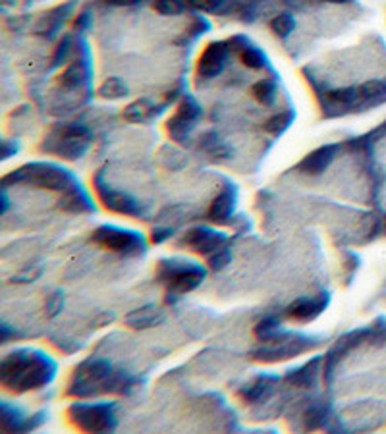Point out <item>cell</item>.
<instances>
[{"mask_svg":"<svg viewBox=\"0 0 386 434\" xmlns=\"http://www.w3.org/2000/svg\"><path fill=\"white\" fill-rule=\"evenodd\" d=\"M10 184H31L35 187H45V189L62 191V194L80 186L78 178L70 170L58 166V164H51V162H31V164L18 168L16 172L8 174L4 178V186H10Z\"/></svg>","mask_w":386,"mask_h":434,"instance_id":"cell-4","label":"cell"},{"mask_svg":"<svg viewBox=\"0 0 386 434\" xmlns=\"http://www.w3.org/2000/svg\"><path fill=\"white\" fill-rule=\"evenodd\" d=\"M254 332L261 342L273 340L274 336L282 332V330H280V319H276V317H265V319H261V321L255 324Z\"/></svg>","mask_w":386,"mask_h":434,"instance_id":"cell-29","label":"cell"},{"mask_svg":"<svg viewBox=\"0 0 386 434\" xmlns=\"http://www.w3.org/2000/svg\"><path fill=\"white\" fill-rule=\"evenodd\" d=\"M110 6H137L143 0H105Z\"/></svg>","mask_w":386,"mask_h":434,"instance_id":"cell-39","label":"cell"},{"mask_svg":"<svg viewBox=\"0 0 386 434\" xmlns=\"http://www.w3.org/2000/svg\"><path fill=\"white\" fill-rule=\"evenodd\" d=\"M174 235V230L168 226H157L153 228V232H151V241L153 243H165L167 240H170Z\"/></svg>","mask_w":386,"mask_h":434,"instance_id":"cell-38","label":"cell"},{"mask_svg":"<svg viewBox=\"0 0 386 434\" xmlns=\"http://www.w3.org/2000/svg\"><path fill=\"white\" fill-rule=\"evenodd\" d=\"M64 307V295L62 292H54L47 300V317H56Z\"/></svg>","mask_w":386,"mask_h":434,"instance_id":"cell-37","label":"cell"},{"mask_svg":"<svg viewBox=\"0 0 386 434\" xmlns=\"http://www.w3.org/2000/svg\"><path fill=\"white\" fill-rule=\"evenodd\" d=\"M73 6H75V0L68 2V4H62V6H56L54 10L45 14V16L37 21L35 33L43 35V37H47V39H54L56 33H58V29H61V27L64 26V21L68 20V16L72 14Z\"/></svg>","mask_w":386,"mask_h":434,"instance_id":"cell-17","label":"cell"},{"mask_svg":"<svg viewBox=\"0 0 386 434\" xmlns=\"http://www.w3.org/2000/svg\"><path fill=\"white\" fill-rule=\"evenodd\" d=\"M326 417H328V408H326V406H323V403H313V406H309V409L306 411V417H303L306 428L325 427Z\"/></svg>","mask_w":386,"mask_h":434,"instance_id":"cell-32","label":"cell"},{"mask_svg":"<svg viewBox=\"0 0 386 434\" xmlns=\"http://www.w3.org/2000/svg\"><path fill=\"white\" fill-rule=\"evenodd\" d=\"M99 95L103 99H122L127 95V85L120 78H108V80L103 81V85L99 87Z\"/></svg>","mask_w":386,"mask_h":434,"instance_id":"cell-27","label":"cell"},{"mask_svg":"<svg viewBox=\"0 0 386 434\" xmlns=\"http://www.w3.org/2000/svg\"><path fill=\"white\" fill-rule=\"evenodd\" d=\"M157 278L167 284V303H174L197 290L207 278V270L189 259H162L157 265Z\"/></svg>","mask_w":386,"mask_h":434,"instance_id":"cell-3","label":"cell"},{"mask_svg":"<svg viewBox=\"0 0 386 434\" xmlns=\"http://www.w3.org/2000/svg\"><path fill=\"white\" fill-rule=\"evenodd\" d=\"M278 376L274 374H259L254 381L247 382L238 390V396L244 403L255 406V403H265L268 398H273L276 392V384H278Z\"/></svg>","mask_w":386,"mask_h":434,"instance_id":"cell-12","label":"cell"},{"mask_svg":"<svg viewBox=\"0 0 386 434\" xmlns=\"http://www.w3.org/2000/svg\"><path fill=\"white\" fill-rule=\"evenodd\" d=\"M93 135L81 124H61L54 127L48 137L43 141L41 149L47 153H54L66 159V161H78L91 147Z\"/></svg>","mask_w":386,"mask_h":434,"instance_id":"cell-5","label":"cell"},{"mask_svg":"<svg viewBox=\"0 0 386 434\" xmlns=\"http://www.w3.org/2000/svg\"><path fill=\"white\" fill-rule=\"evenodd\" d=\"M27 415H24L20 408L10 406L8 401H2V417H0V427L4 433H20L21 425L26 421Z\"/></svg>","mask_w":386,"mask_h":434,"instance_id":"cell-23","label":"cell"},{"mask_svg":"<svg viewBox=\"0 0 386 434\" xmlns=\"http://www.w3.org/2000/svg\"><path fill=\"white\" fill-rule=\"evenodd\" d=\"M70 51H72V39H70V37H64V39L61 41V45H58L56 51H54L53 66H61V64H64V62L68 60V56H70Z\"/></svg>","mask_w":386,"mask_h":434,"instance_id":"cell-36","label":"cell"},{"mask_svg":"<svg viewBox=\"0 0 386 434\" xmlns=\"http://www.w3.org/2000/svg\"><path fill=\"white\" fill-rule=\"evenodd\" d=\"M271 29L273 33L278 37V39H286L292 35V31L296 29V20H293L292 14H278L273 21H271Z\"/></svg>","mask_w":386,"mask_h":434,"instance_id":"cell-31","label":"cell"},{"mask_svg":"<svg viewBox=\"0 0 386 434\" xmlns=\"http://www.w3.org/2000/svg\"><path fill=\"white\" fill-rule=\"evenodd\" d=\"M187 4L197 12L217 14L226 6V0H187Z\"/></svg>","mask_w":386,"mask_h":434,"instance_id":"cell-34","label":"cell"},{"mask_svg":"<svg viewBox=\"0 0 386 434\" xmlns=\"http://www.w3.org/2000/svg\"><path fill=\"white\" fill-rule=\"evenodd\" d=\"M254 97L259 100L261 105L271 107L274 100H276V83L273 80H261L254 85Z\"/></svg>","mask_w":386,"mask_h":434,"instance_id":"cell-28","label":"cell"},{"mask_svg":"<svg viewBox=\"0 0 386 434\" xmlns=\"http://www.w3.org/2000/svg\"><path fill=\"white\" fill-rule=\"evenodd\" d=\"M338 151L340 145H336V143L315 149L313 153H309L307 157L301 159V162L298 164V170H300L301 174H307V176H319V174L325 172L326 168L333 164Z\"/></svg>","mask_w":386,"mask_h":434,"instance_id":"cell-14","label":"cell"},{"mask_svg":"<svg viewBox=\"0 0 386 434\" xmlns=\"http://www.w3.org/2000/svg\"><path fill=\"white\" fill-rule=\"evenodd\" d=\"M91 240L100 248L110 249L114 253L126 255V257H137V255H143L147 251L145 235L135 232V230L113 226V224L97 228L91 235Z\"/></svg>","mask_w":386,"mask_h":434,"instance_id":"cell-8","label":"cell"},{"mask_svg":"<svg viewBox=\"0 0 386 434\" xmlns=\"http://www.w3.org/2000/svg\"><path fill=\"white\" fill-rule=\"evenodd\" d=\"M326 2H333V4H346V2H352V0H326Z\"/></svg>","mask_w":386,"mask_h":434,"instance_id":"cell-42","label":"cell"},{"mask_svg":"<svg viewBox=\"0 0 386 434\" xmlns=\"http://www.w3.org/2000/svg\"><path fill=\"white\" fill-rule=\"evenodd\" d=\"M320 363H323L320 357H313L309 363L301 365V367L290 369L284 379H286L288 384H292V386H298V388L315 386V382L319 379V373L323 371V369H320Z\"/></svg>","mask_w":386,"mask_h":434,"instance_id":"cell-19","label":"cell"},{"mask_svg":"<svg viewBox=\"0 0 386 434\" xmlns=\"http://www.w3.org/2000/svg\"><path fill=\"white\" fill-rule=\"evenodd\" d=\"M12 151L16 153L18 151V145H14V147H10V143H4V151H2V154H4V159H8V157H12Z\"/></svg>","mask_w":386,"mask_h":434,"instance_id":"cell-41","label":"cell"},{"mask_svg":"<svg viewBox=\"0 0 386 434\" xmlns=\"http://www.w3.org/2000/svg\"><path fill=\"white\" fill-rule=\"evenodd\" d=\"M319 344V340L303 334H286L280 332L273 340L263 342V346L251 351V357L259 363H280V361L292 359L298 355L311 351Z\"/></svg>","mask_w":386,"mask_h":434,"instance_id":"cell-7","label":"cell"},{"mask_svg":"<svg viewBox=\"0 0 386 434\" xmlns=\"http://www.w3.org/2000/svg\"><path fill=\"white\" fill-rule=\"evenodd\" d=\"M68 419L83 433H113L118 425L113 401H75L68 408Z\"/></svg>","mask_w":386,"mask_h":434,"instance_id":"cell-6","label":"cell"},{"mask_svg":"<svg viewBox=\"0 0 386 434\" xmlns=\"http://www.w3.org/2000/svg\"><path fill=\"white\" fill-rule=\"evenodd\" d=\"M87 23H89V14H80L78 20H75V29H83V27H87Z\"/></svg>","mask_w":386,"mask_h":434,"instance_id":"cell-40","label":"cell"},{"mask_svg":"<svg viewBox=\"0 0 386 434\" xmlns=\"http://www.w3.org/2000/svg\"><path fill=\"white\" fill-rule=\"evenodd\" d=\"M230 56V47L224 41H213L205 47L197 60V75L203 80H214L217 75L222 74L226 68V60Z\"/></svg>","mask_w":386,"mask_h":434,"instance_id":"cell-11","label":"cell"},{"mask_svg":"<svg viewBox=\"0 0 386 434\" xmlns=\"http://www.w3.org/2000/svg\"><path fill=\"white\" fill-rule=\"evenodd\" d=\"M293 118H296V112H293V110H284V112L274 114L273 118H268V120L265 122V132L274 135V137H278V135L286 132L288 127L292 126Z\"/></svg>","mask_w":386,"mask_h":434,"instance_id":"cell-26","label":"cell"},{"mask_svg":"<svg viewBox=\"0 0 386 434\" xmlns=\"http://www.w3.org/2000/svg\"><path fill=\"white\" fill-rule=\"evenodd\" d=\"M61 207L64 211H70V213H93L95 211L93 201L80 186L73 187V189L64 194Z\"/></svg>","mask_w":386,"mask_h":434,"instance_id":"cell-20","label":"cell"},{"mask_svg":"<svg viewBox=\"0 0 386 434\" xmlns=\"http://www.w3.org/2000/svg\"><path fill=\"white\" fill-rule=\"evenodd\" d=\"M230 259H232V253H230V249L224 245V248H220L219 251H214L211 257H207V265H209L211 270H222V268L230 263Z\"/></svg>","mask_w":386,"mask_h":434,"instance_id":"cell-35","label":"cell"},{"mask_svg":"<svg viewBox=\"0 0 386 434\" xmlns=\"http://www.w3.org/2000/svg\"><path fill=\"white\" fill-rule=\"evenodd\" d=\"M58 371L56 361L39 349H16L0 363V381L2 386L26 394L48 386L54 381Z\"/></svg>","mask_w":386,"mask_h":434,"instance_id":"cell-1","label":"cell"},{"mask_svg":"<svg viewBox=\"0 0 386 434\" xmlns=\"http://www.w3.org/2000/svg\"><path fill=\"white\" fill-rule=\"evenodd\" d=\"M165 321V313L162 309L157 305H145V307L133 309L132 313L124 317V324L133 330H145V328H153Z\"/></svg>","mask_w":386,"mask_h":434,"instance_id":"cell-18","label":"cell"},{"mask_svg":"<svg viewBox=\"0 0 386 434\" xmlns=\"http://www.w3.org/2000/svg\"><path fill=\"white\" fill-rule=\"evenodd\" d=\"M199 145L201 149H203L207 154H211L213 159H228V157H230V147H228L226 143L220 139L214 132H207V134L201 137Z\"/></svg>","mask_w":386,"mask_h":434,"instance_id":"cell-24","label":"cell"},{"mask_svg":"<svg viewBox=\"0 0 386 434\" xmlns=\"http://www.w3.org/2000/svg\"><path fill=\"white\" fill-rule=\"evenodd\" d=\"M385 222H386V218H385Z\"/></svg>","mask_w":386,"mask_h":434,"instance_id":"cell-43","label":"cell"},{"mask_svg":"<svg viewBox=\"0 0 386 434\" xmlns=\"http://www.w3.org/2000/svg\"><path fill=\"white\" fill-rule=\"evenodd\" d=\"M241 62H244V66H247L249 70H263V68L266 66V56L261 53L257 47L246 43V45L241 47Z\"/></svg>","mask_w":386,"mask_h":434,"instance_id":"cell-30","label":"cell"},{"mask_svg":"<svg viewBox=\"0 0 386 434\" xmlns=\"http://www.w3.org/2000/svg\"><path fill=\"white\" fill-rule=\"evenodd\" d=\"M328 303H330V294L328 292H320L315 297H301V300H296L293 303H290L288 317L300 322L315 321L319 314L325 313Z\"/></svg>","mask_w":386,"mask_h":434,"instance_id":"cell-13","label":"cell"},{"mask_svg":"<svg viewBox=\"0 0 386 434\" xmlns=\"http://www.w3.org/2000/svg\"><path fill=\"white\" fill-rule=\"evenodd\" d=\"M193 127H195V120H189L184 114L174 112L167 120V132L170 135V139L176 143H187L189 135H192Z\"/></svg>","mask_w":386,"mask_h":434,"instance_id":"cell-21","label":"cell"},{"mask_svg":"<svg viewBox=\"0 0 386 434\" xmlns=\"http://www.w3.org/2000/svg\"><path fill=\"white\" fill-rule=\"evenodd\" d=\"M135 384L137 381L133 376L126 371L114 369L107 359L89 357L75 367L66 392L72 398L83 400L103 394H127Z\"/></svg>","mask_w":386,"mask_h":434,"instance_id":"cell-2","label":"cell"},{"mask_svg":"<svg viewBox=\"0 0 386 434\" xmlns=\"http://www.w3.org/2000/svg\"><path fill=\"white\" fill-rule=\"evenodd\" d=\"M365 336H367V330H355V332H350V334L342 336V338L328 349V354H326L325 359H323V373H325L326 381H330V376H333L334 373V367L338 365V361L342 359L353 346H358Z\"/></svg>","mask_w":386,"mask_h":434,"instance_id":"cell-15","label":"cell"},{"mask_svg":"<svg viewBox=\"0 0 386 434\" xmlns=\"http://www.w3.org/2000/svg\"><path fill=\"white\" fill-rule=\"evenodd\" d=\"M236 201H238V191L236 187L228 186L220 191L209 207V218L214 224H230L236 211Z\"/></svg>","mask_w":386,"mask_h":434,"instance_id":"cell-16","label":"cell"},{"mask_svg":"<svg viewBox=\"0 0 386 434\" xmlns=\"http://www.w3.org/2000/svg\"><path fill=\"white\" fill-rule=\"evenodd\" d=\"M226 241L228 235L224 232H219L211 226H193L182 235L180 245H186L201 257H211L214 251L224 248Z\"/></svg>","mask_w":386,"mask_h":434,"instance_id":"cell-10","label":"cell"},{"mask_svg":"<svg viewBox=\"0 0 386 434\" xmlns=\"http://www.w3.org/2000/svg\"><path fill=\"white\" fill-rule=\"evenodd\" d=\"M153 114L155 107L145 99L135 100V102H132V105H127V107L124 108V118H126L127 122H132V124H140V122L149 120Z\"/></svg>","mask_w":386,"mask_h":434,"instance_id":"cell-25","label":"cell"},{"mask_svg":"<svg viewBox=\"0 0 386 434\" xmlns=\"http://www.w3.org/2000/svg\"><path fill=\"white\" fill-rule=\"evenodd\" d=\"M93 184H95V191L99 195L100 203H103V207L105 208L113 211V213L126 214V216H135V218H140L141 214H143V208H141L140 201L135 199V197H132V195L124 194V191H116V189H113L107 181L103 180V174L100 172L95 176Z\"/></svg>","mask_w":386,"mask_h":434,"instance_id":"cell-9","label":"cell"},{"mask_svg":"<svg viewBox=\"0 0 386 434\" xmlns=\"http://www.w3.org/2000/svg\"><path fill=\"white\" fill-rule=\"evenodd\" d=\"M87 80V66L85 62L81 60H75L72 62L70 66L64 70L61 74V85L64 87V89H68V91H72V89H78V87L83 85V81Z\"/></svg>","mask_w":386,"mask_h":434,"instance_id":"cell-22","label":"cell"},{"mask_svg":"<svg viewBox=\"0 0 386 434\" xmlns=\"http://www.w3.org/2000/svg\"><path fill=\"white\" fill-rule=\"evenodd\" d=\"M153 8L160 16H178L186 6L182 0H153Z\"/></svg>","mask_w":386,"mask_h":434,"instance_id":"cell-33","label":"cell"}]
</instances>
